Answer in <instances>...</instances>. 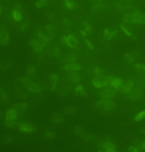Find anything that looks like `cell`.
<instances>
[{"instance_id":"4fadbf2b","label":"cell","mask_w":145,"mask_h":152,"mask_svg":"<svg viewBox=\"0 0 145 152\" xmlns=\"http://www.w3.org/2000/svg\"><path fill=\"white\" fill-rule=\"evenodd\" d=\"M19 129L21 132H24V133H33L36 132V126H33V124H30V122H19Z\"/></svg>"},{"instance_id":"5b68a950","label":"cell","mask_w":145,"mask_h":152,"mask_svg":"<svg viewBox=\"0 0 145 152\" xmlns=\"http://www.w3.org/2000/svg\"><path fill=\"white\" fill-rule=\"evenodd\" d=\"M30 45H32V49H33V52L39 53L46 49V41H43V39H39V38L35 36L33 39H30Z\"/></svg>"},{"instance_id":"d6986e66","label":"cell","mask_w":145,"mask_h":152,"mask_svg":"<svg viewBox=\"0 0 145 152\" xmlns=\"http://www.w3.org/2000/svg\"><path fill=\"white\" fill-rule=\"evenodd\" d=\"M134 86H136V82H134L133 79H129V80L123 82V86H121V88H120V91H121V93H123V94L126 96V94H128L131 89L134 88Z\"/></svg>"},{"instance_id":"4dcf8cb0","label":"cell","mask_w":145,"mask_h":152,"mask_svg":"<svg viewBox=\"0 0 145 152\" xmlns=\"http://www.w3.org/2000/svg\"><path fill=\"white\" fill-rule=\"evenodd\" d=\"M0 100L2 102H10V96H8V93L3 88H0Z\"/></svg>"},{"instance_id":"277c9868","label":"cell","mask_w":145,"mask_h":152,"mask_svg":"<svg viewBox=\"0 0 145 152\" xmlns=\"http://www.w3.org/2000/svg\"><path fill=\"white\" fill-rule=\"evenodd\" d=\"M92 85H93L96 89L107 88V86H109V75H107V77H96V75H95L93 79H92Z\"/></svg>"},{"instance_id":"bcb514c9","label":"cell","mask_w":145,"mask_h":152,"mask_svg":"<svg viewBox=\"0 0 145 152\" xmlns=\"http://www.w3.org/2000/svg\"><path fill=\"white\" fill-rule=\"evenodd\" d=\"M104 141H114V135H104L99 143H104Z\"/></svg>"},{"instance_id":"ba28073f","label":"cell","mask_w":145,"mask_h":152,"mask_svg":"<svg viewBox=\"0 0 145 152\" xmlns=\"http://www.w3.org/2000/svg\"><path fill=\"white\" fill-rule=\"evenodd\" d=\"M66 82L70 85H79L80 82H82V75H80L79 72L72 71V72H68L66 74Z\"/></svg>"},{"instance_id":"74e56055","label":"cell","mask_w":145,"mask_h":152,"mask_svg":"<svg viewBox=\"0 0 145 152\" xmlns=\"http://www.w3.org/2000/svg\"><path fill=\"white\" fill-rule=\"evenodd\" d=\"M93 72H95V75H96V77H107V72L103 71L101 67H95Z\"/></svg>"},{"instance_id":"9f6ffc18","label":"cell","mask_w":145,"mask_h":152,"mask_svg":"<svg viewBox=\"0 0 145 152\" xmlns=\"http://www.w3.org/2000/svg\"><path fill=\"white\" fill-rule=\"evenodd\" d=\"M98 152H107V151H104V149H103V147H101V149H99Z\"/></svg>"},{"instance_id":"e0dca14e","label":"cell","mask_w":145,"mask_h":152,"mask_svg":"<svg viewBox=\"0 0 145 152\" xmlns=\"http://www.w3.org/2000/svg\"><path fill=\"white\" fill-rule=\"evenodd\" d=\"M109 86H112V88H115V89H120L121 86H123V80L118 79V77L109 75Z\"/></svg>"},{"instance_id":"3957f363","label":"cell","mask_w":145,"mask_h":152,"mask_svg":"<svg viewBox=\"0 0 145 152\" xmlns=\"http://www.w3.org/2000/svg\"><path fill=\"white\" fill-rule=\"evenodd\" d=\"M117 94H118V89L112 88V86H107V88H103L98 91L99 99H114Z\"/></svg>"},{"instance_id":"c3c4849f","label":"cell","mask_w":145,"mask_h":152,"mask_svg":"<svg viewBox=\"0 0 145 152\" xmlns=\"http://www.w3.org/2000/svg\"><path fill=\"white\" fill-rule=\"evenodd\" d=\"M62 22H63V25H65V27H66V28H70V27H71V22H70V21H68V19H63Z\"/></svg>"},{"instance_id":"ab89813d","label":"cell","mask_w":145,"mask_h":152,"mask_svg":"<svg viewBox=\"0 0 145 152\" xmlns=\"http://www.w3.org/2000/svg\"><path fill=\"white\" fill-rule=\"evenodd\" d=\"M43 140H55V133H54V132H51V130L44 132V135H43Z\"/></svg>"},{"instance_id":"d6a6232c","label":"cell","mask_w":145,"mask_h":152,"mask_svg":"<svg viewBox=\"0 0 145 152\" xmlns=\"http://www.w3.org/2000/svg\"><path fill=\"white\" fill-rule=\"evenodd\" d=\"M5 126L10 129H17L19 127V122H17V119H11V121H5Z\"/></svg>"},{"instance_id":"d590c367","label":"cell","mask_w":145,"mask_h":152,"mask_svg":"<svg viewBox=\"0 0 145 152\" xmlns=\"http://www.w3.org/2000/svg\"><path fill=\"white\" fill-rule=\"evenodd\" d=\"M120 30H121V31H125V33L128 35V36H134V33L128 28V25H126L125 22H123V24H120Z\"/></svg>"},{"instance_id":"52a82bcc","label":"cell","mask_w":145,"mask_h":152,"mask_svg":"<svg viewBox=\"0 0 145 152\" xmlns=\"http://www.w3.org/2000/svg\"><path fill=\"white\" fill-rule=\"evenodd\" d=\"M62 44L68 45L70 49H78L79 47V41L74 35H68V36H63L62 38Z\"/></svg>"},{"instance_id":"f907efd6","label":"cell","mask_w":145,"mask_h":152,"mask_svg":"<svg viewBox=\"0 0 145 152\" xmlns=\"http://www.w3.org/2000/svg\"><path fill=\"white\" fill-rule=\"evenodd\" d=\"M137 144L140 146V149H144V151H145V140H144V141H137Z\"/></svg>"},{"instance_id":"db71d44e","label":"cell","mask_w":145,"mask_h":152,"mask_svg":"<svg viewBox=\"0 0 145 152\" xmlns=\"http://www.w3.org/2000/svg\"><path fill=\"white\" fill-rule=\"evenodd\" d=\"M139 130H140V132H142V133H145V127H140V129H139Z\"/></svg>"},{"instance_id":"603a6c76","label":"cell","mask_w":145,"mask_h":152,"mask_svg":"<svg viewBox=\"0 0 145 152\" xmlns=\"http://www.w3.org/2000/svg\"><path fill=\"white\" fill-rule=\"evenodd\" d=\"M17 114H19V113H17L16 110L11 107L10 110H6V112H5V121H11V119H17Z\"/></svg>"},{"instance_id":"6f0895ef","label":"cell","mask_w":145,"mask_h":152,"mask_svg":"<svg viewBox=\"0 0 145 152\" xmlns=\"http://www.w3.org/2000/svg\"><path fill=\"white\" fill-rule=\"evenodd\" d=\"M0 17H2V6H0Z\"/></svg>"},{"instance_id":"91938a15","label":"cell","mask_w":145,"mask_h":152,"mask_svg":"<svg viewBox=\"0 0 145 152\" xmlns=\"http://www.w3.org/2000/svg\"><path fill=\"white\" fill-rule=\"evenodd\" d=\"M63 2H65V0H63Z\"/></svg>"},{"instance_id":"9a60e30c","label":"cell","mask_w":145,"mask_h":152,"mask_svg":"<svg viewBox=\"0 0 145 152\" xmlns=\"http://www.w3.org/2000/svg\"><path fill=\"white\" fill-rule=\"evenodd\" d=\"M14 93H16V96L21 100H27L30 97V91L27 88H24V86H21V88H14Z\"/></svg>"},{"instance_id":"9c48e42d","label":"cell","mask_w":145,"mask_h":152,"mask_svg":"<svg viewBox=\"0 0 145 152\" xmlns=\"http://www.w3.org/2000/svg\"><path fill=\"white\" fill-rule=\"evenodd\" d=\"M139 55H140L139 50H131V52H126V53L123 55V61L128 63V64H134L136 61H137Z\"/></svg>"},{"instance_id":"30bf717a","label":"cell","mask_w":145,"mask_h":152,"mask_svg":"<svg viewBox=\"0 0 145 152\" xmlns=\"http://www.w3.org/2000/svg\"><path fill=\"white\" fill-rule=\"evenodd\" d=\"M117 31H118V28L117 27H106L103 31V38L106 39V41H111V39H114V36L117 35Z\"/></svg>"},{"instance_id":"8992f818","label":"cell","mask_w":145,"mask_h":152,"mask_svg":"<svg viewBox=\"0 0 145 152\" xmlns=\"http://www.w3.org/2000/svg\"><path fill=\"white\" fill-rule=\"evenodd\" d=\"M142 96H144V88L136 85L134 88L126 94V97H128L129 100H139V99H142Z\"/></svg>"},{"instance_id":"44dd1931","label":"cell","mask_w":145,"mask_h":152,"mask_svg":"<svg viewBox=\"0 0 145 152\" xmlns=\"http://www.w3.org/2000/svg\"><path fill=\"white\" fill-rule=\"evenodd\" d=\"M62 61H63V64H66V63H74V61H78V58H76V53L68 52V53H65V55L62 57Z\"/></svg>"},{"instance_id":"f6af8a7d","label":"cell","mask_w":145,"mask_h":152,"mask_svg":"<svg viewBox=\"0 0 145 152\" xmlns=\"http://www.w3.org/2000/svg\"><path fill=\"white\" fill-rule=\"evenodd\" d=\"M10 67V61H2L0 63V71H6Z\"/></svg>"},{"instance_id":"7a4b0ae2","label":"cell","mask_w":145,"mask_h":152,"mask_svg":"<svg viewBox=\"0 0 145 152\" xmlns=\"http://www.w3.org/2000/svg\"><path fill=\"white\" fill-rule=\"evenodd\" d=\"M115 8L121 13H128V11H134V5H133V0H117Z\"/></svg>"},{"instance_id":"f1b7e54d","label":"cell","mask_w":145,"mask_h":152,"mask_svg":"<svg viewBox=\"0 0 145 152\" xmlns=\"http://www.w3.org/2000/svg\"><path fill=\"white\" fill-rule=\"evenodd\" d=\"M74 135L79 136V138H84L87 133H85V129H84L82 126H76V127H74Z\"/></svg>"},{"instance_id":"d4e9b609","label":"cell","mask_w":145,"mask_h":152,"mask_svg":"<svg viewBox=\"0 0 145 152\" xmlns=\"http://www.w3.org/2000/svg\"><path fill=\"white\" fill-rule=\"evenodd\" d=\"M65 116H72V114H76L78 113V108L74 107V105H66L65 108H63V112H62Z\"/></svg>"},{"instance_id":"5bb4252c","label":"cell","mask_w":145,"mask_h":152,"mask_svg":"<svg viewBox=\"0 0 145 152\" xmlns=\"http://www.w3.org/2000/svg\"><path fill=\"white\" fill-rule=\"evenodd\" d=\"M80 69H82V64H79L78 61H74V63H66V64H63V71H65V72H72V71L79 72Z\"/></svg>"},{"instance_id":"e575fe53","label":"cell","mask_w":145,"mask_h":152,"mask_svg":"<svg viewBox=\"0 0 145 152\" xmlns=\"http://www.w3.org/2000/svg\"><path fill=\"white\" fill-rule=\"evenodd\" d=\"M35 74H36V67L33 66V64H29V66H27V75L35 77Z\"/></svg>"},{"instance_id":"ffe728a7","label":"cell","mask_w":145,"mask_h":152,"mask_svg":"<svg viewBox=\"0 0 145 152\" xmlns=\"http://www.w3.org/2000/svg\"><path fill=\"white\" fill-rule=\"evenodd\" d=\"M65 119H66V116L63 113H57L55 112V113L51 114V121L54 124H63V122H65Z\"/></svg>"},{"instance_id":"484cf974","label":"cell","mask_w":145,"mask_h":152,"mask_svg":"<svg viewBox=\"0 0 145 152\" xmlns=\"http://www.w3.org/2000/svg\"><path fill=\"white\" fill-rule=\"evenodd\" d=\"M27 89H29L32 94H39V93H41V89H43V88H41V85H39V83H35V82H32V83H30V86H29Z\"/></svg>"},{"instance_id":"8fae6325","label":"cell","mask_w":145,"mask_h":152,"mask_svg":"<svg viewBox=\"0 0 145 152\" xmlns=\"http://www.w3.org/2000/svg\"><path fill=\"white\" fill-rule=\"evenodd\" d=\"M10 43V33L6 31L5 25H0V45H6Z\"/></svg>"},{"instance_id":"f546056e","label":"cell","mask_w":145,"mask_h":152,"mask_svg":"<svg viewBox=\"0 0 145 152\" xmlns=\"http://www.w3.org/2000/svg\"><path fill=\"white\" fill-rule=\"evenodd\" d=\"M11 16H13V19H14L16 22H21L22 21V13H21V10H13Z\"/></svg>"},{"instance_id":"7dc6e473","label":"cell","mask_w":145,"mask_h":152,"mask_svg":"<svg viewBox=\"0 0 145 152\" xmlns=\"http://www.w3.org/2000/svg\"><path fill=\"white\" fill-rule=\"evenodd\" d=\"M128 152H140V149H139V147H136V146H129Z\"/></svg>"},{"instance_id":"1f68e13d","label":"cell","mask_w":145,"mask_h":152,"mask_svg":"<svg viewBox=\"0 0 145 152\" xmlns=\"http://www.w3.org/2000/svg\"><path fill=\"white\" fill-rule=\"evenodd\" d=\"M21 83H22V86H24V88H29V86H30V83H32V79H30V77L29 75H25V77H21Z\"/></svg>"},{"instance_id":"836d02e7","label":"cell","mask_w":145,"mask_h":152,"mask_svg":"<svg viewBox=\"0 0 145 152\" xmlns=\"http://www.w3.org/2000/svg\"><path fill=\"white\" fill-rule=\"evenodd\" d=\"M52 57H55V58H62L63 55H62V49L60 47H52V52H51Z\"/></svg>"},{"instance_id":"ee69618b","label":"cell","mask_w":145,"mask_h":152,"mask_svg":"<svg viewBox=\"0 0 145 152\" xmlns=\"http://www.w3.org/2000/svg\"><path fill=\"white\" fill-rule=\"evenodd\" d=\"M82 28H84L85 31H87V33H92V31H93V28H92V25H90L88 22H85V21L82 22Z\"/></svg>"},{"instance_id":"2e32d148","label":"cell","mask_w":145,"mask_h":152,"mask_svg":"<svg viewBox=\"0 0 145 152\" xmlns=\"http://www.w3.org/2000/svg\"><path fill=\"white\" fill-rule=\"evenodd\" d=\"M133 24L134 25H144L145 24V13H142V11H134Z\"/></svg>"},{"instance_id":"8d00e7d4","label":"cell","mask_w":145,"mask_h":152,"mask_svg":"<svg viewBox=\"0 0 145 152\" xmlns=\"http://www.w3.org/2000/svg\"><path fill=\"white\" fill-rule=\"evenodd\" d=\"M145 119V110H142V112H139L137 114L134 116V122H140Z\"/></svg>"},{"instance_id":"60d3db41","label":"cell","mask_w":145,"mask_h":152,"mask_svg":"<svg viewBox=\"0 0 145 152\" xmlns=\"http://www.w3.org/2000/svg\"><path fill=\"white\" fill-rule=\"evenodd\" d=\"M47 3H49L47 0H38V2L35 3V6H36V8H46Z\"/></svg>"},{"instance_id":"7c38bea8","label":"cell","mask_w":145,"mask_h":152,"mask_svg":"<svg viewBox=\"0 0 145 152\" xmlns=\"http://www.w3.org/2000/svg\"><path fill=\"white\" fill-rule=\"evenodd\" d=\"M70 83L66 82V79L62 82V85H58L57 83V88H55V91H57V94L58 96H66L68 93H70V86H68Z\"/></svg>"},{"instance_id":"f5cc1de1","label":"cell","mask_w":145,"mask_h":152,"mask_svg":"<svg viewBox=\"0 0 145 152\" xmlns=\"http://www.w3.org/2000/svg\"><path fill=\"white\" fill-rule=\"evenodd\" d=\"M80 35H82V36H84V38H85V36H87V31H85L84 28H80Z\"/></svg>"},{"instance_id":"6da1fadb","label":"cell","mask_w":145,"mask_h":152,"mask_svg":"<svg viewBox=\"0 0 145 152\" xmlns=\"http://www.w3.org/2000/svg\"><path fill=\"white\" fill-rule=\"evenodd\" d=\"M115 107H117V104L114 102V99H99L95 104V108L99 110V112H111Z\"/></svg>"},{"instance_id":"816d5d0a","label":"cell","mask_w":145,"mask_h":152,"mask_svg":"<svg viewBox=\"0 0 145 152\" xmlns=\"http://www.w3.org/2000/svg\"><path fill=\"white\" fill-rule=\"evenodd\" d=\"M46 17H47L49 21H52V19H54V13H47V14H46Z\"/></svg>"},{"instance_id":"4316f807","label":"cell","mask_w":145,"mask_h":152,"mask_svg":"<svg viewBox=\"0 0 145 152\" xmlns=\"http://www.w3.org/2000/svg\"><path fill=\"white\" fill-rule=\"evenodd\" d=\"M72 91H74V94L79 96V97H85V96H87V91H85V88H84V86L80 85V83L76 85V88L72 89Z\"/></svg>"},{"instance_id":"7402d4cb","label":"cell","mask_w":145,"mask_h":152,"mask_svg":"<svg viewBox=\"0 0 145 152\" xmlns=\"http://www.w3.org/2000/svg\"><path fill=\"white\" fill-rule=\"evenodd\" d=\"M82 140H84V143H87V144H98V141H99L95 133H88V135H85L82 138Z\"/></svg>"},{"instance_id":"7bdbcfd3","label":"cell","mask_w":145,"mask_h":152,"mask_svg":"<svg viewBox=\"0 0 145 152\" xmlns=\"http://www.w3.org/2000/svg\"><path fill=\"white\" fill-rule=\"evenodd\" d=\"M11 135H3L2 138H0V141H2V144H8V143H11Z\"/></svg>"},{"instance_id":"ac0fdd59","label":"cell","mask_w":145,"mask_h":152,"mask_svg":"<svg viewBox=\"0 0 145 152\" xmlns=\"http://www.w3.org/2000/svg\"><path fill=\"white\" fill-rule=\"evenodd\" d=\"M98 144L103 147L104 151H107V152H117L118 149H117V144L114 141H104V143H99L98 141Z\"/></svg>"},{"instance_id":"680465c9","label":"cell","mask_w":145,"mask_h":152,"mask_svg":"<svg viewBox=\"0 0 145 152\" xmlns=\"http://www.w3.org/2000/svg\"><path fill=\"white\" fill-rule=\"evenodd\" d=\"M0 102H2V100H0Z\"/></svg>"},{"instance_id":"83f0119b","label":"cell","mask_w":145,"mask_h":152,"mask_svg":"<svg viewBox=\"0 0 145 152\" xmlns=\"http://www.w3.org/2000/svg\"><path fill=\"white\" fill-rule=\"evenodd\" d=\"M134 71L139 75H144L145 74V64L144 63H134Z\"/></svg>"},{"instance_id":"b9f144b4","label":"cell","mask_w":145,"mask_h":152,"mask_svg":"<svg viewBox=\"0 0 145 152\" xmlns=\"http://www.w3.org/2000/svg\"><path fill=\"white\" fill-rule=\"evenodd\" d=\"M58 80H60V79H58L57 74H51V75H49V82H51V83L57 85V83H58Z\"/></svg>"},{"instance_id":"681fc988","label":"cell","mask_w":145,"mask_h":152,"mask_svg":"<svg viewBox=\"0 0 145 152\" xmlns=\"http://www.w3.org/2000/svg\"><path fill=\"white\" fill-rule=\"evenodd\" d=\"M85 44L88 45V49H90V50H93V49H95V47H93V44L90 43V39H85Z\"/></svg>"},{"instance_id":"f35d334b","label":"cell","mask_w":145,"mask_h":152,"mask_svg":"<svg viewBox=\"0 0 145 152\" xmlns=\"http://www.w3.org/2000/svg\"><path fill=\"white\" fill-rule=\"evenodd\" d=\"M65 6L68 8V10H74V8H78L74 0H65Z\"/></svg>"},{"instance_id":"11a10c76","label":"cell","mask_w":145,"mask_h":152,"mask_svg":"<svg viewBox=\"0 0 145 152\" xmlns=\"http://www.w3.org/2000/svg\"><path fill=\"white\" fill-rule=\"evenodd\" d=\"M2 118H5V113H0V119Z\"/></svg>"},{"instance_id":"cb8c5ba5","label":"cell","mask_w":145,"mask_h":152,"mask_svg":"<svg viewBox=\"0 0 145 152\" xmlns=\"http://www.w3.org/2000/svg\"><path fill=\"white\" fill-rule=\"evenodd\" d=\"M13 108H14L16 112L21 114V113H25V112H27V108H29V105H27L25 102H17V104H14V105H13Z\"/></svg>"}]
</instances>
